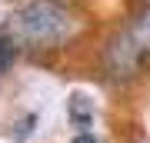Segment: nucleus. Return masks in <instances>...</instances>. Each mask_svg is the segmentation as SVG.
Returning <instances> with one entry per match:
<instances>
[{"mask_svg":"<svg viewBox=\"0 0 150 143\" xmlns=\"http://www.w3.org/2000/svg\"><path fill=\"white\" fill-rule=\"evenodd\" d=\"M80 30V17L64 0H23L13 13L0 23V33L10 40L13 50H60Z\"/></svg>","mask_w":150,"mask_h":143,"instance_id":"nucleus-1","label":"nucleus"},{"mask_svg":"<svg viewBox=\"0 0 150 143\" xmlns=\"http://www.w3.org/2000/svg\"><path fill=\"white\" fill-rule=\"evenodd\" d=\"M100 67L110 83H130L150 70V4L137 7L127 23L103 40Z\"/></svg>","mask_w":150,"mask_h":143,"instance_id":"nucleus-2","label":"nucleus"},{"mask_svg":"<svg viewBox=\"0 0 150 143\" xmlns=\"http://www.w3.org/2000/svg\"><path fill=\"white\" fill-rule=\"evenodd\" d=\"M67 117H70L74 127H80V130L87 133V127L93 123V103L87 100L83 93H74V97H70V103H67Z\"/></svg>","mask_w":150,"mask_h":143,"instance_id":"nucleus-3","label":"nucleus"},{"mask_svg":"<svg viewBox=\"0 0 150 143\" xmlns=\"http://www.w3.org/2000/svg\"><path fill=\"white\" fill-rule=\"evenodd\" d=\"M13 53H17V50L10 47V40H7L4 33H0V73H4L7 67H10V60H13Z\"/></svg>","mask_w":150,"mask_h":143,"instance_id":"nucleus-4","label":"nucleus"},{"mask_svg":"<svg viewBox=\"0 0 150 143\" xmlns=\"http://www.w3.org/2000/svg\"><path fill=\"white\" fill-rule=\"evenodd\" d=\"M70 143H100V140H97L93 133H77V137L70 140Z\"/></svg>","mask_w":150,"mask_h":143,"instance_id":"nucleus-5","label":"nucleus"}]
</instances>
